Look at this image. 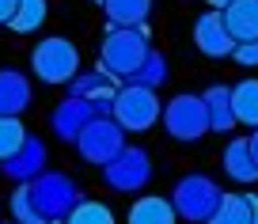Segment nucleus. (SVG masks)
I'll return each mask as SVG.
<instances>
[{"mask_svg": "<svg viewBox=\"0 0 258 224\" xmlns=\"http://www.w3.org/2000/svg\"><path fill=\"white\" fill-rule=\"evenodd\" d=\"M148 53H152V46H148L145 27H106L103 49H99V65L118 84H129L137 76V69L148 61Z\"/></svg>", "mask_w": 258, "mask_h": 224, "instance_id": "1", "label": "nucleus"}, {"mask_svg": "<svg viewBox=\"0 0 258 224\" xmlns=\"http://www.w3.org/2000/svg\"><path fill=\"white\" fill-rule=\"evenodd\" d=\"M31 69L42 84H73L76 72H80V49L61 34L42 38L31 53Z\"/></svg>", "mask_w": 258, "mask_h": 224, "instance_id": "2", "label": "nucleus"}, {"mask_svg": "<svg viewBox=\"0 0 258 224\" xmlns=\"http://www.w3.org/2000/svg\"><path fill=\"white\" fill-rule=\"evenodd\" d=\"M110 114L121 129L129 133H145L160 122V99L152 88H141V84H121L118 95L110 103Z\"/></svg>", "mask_w": 258, "mask_h": 224, "instance_id": "3", "label": "nucleus"}, {"mask_svg": "<svg viewBox=\"0 0 258 224\" xmlns=\"http://www.w3.org/2000/svg\"><path fill=\"white\" fill-rule=\"evenodd\" d=\"M31 198H34V209H38L42 220H64L73 213V205L80 201V186L69 175H61V171H42L31 183Z\"/></svg>", "mask_w": 258, "mask_h": 224, "instance_id": "4", "label": "nucleus"}, {"mask_svg": "<svg viewBox=\"0 0 258 224\" xmlns=\"http://www.w3.org/2000/svg\"><path fill=\"white\" fill-rule=\"evenodd\" d=\"M220 186L213 183V179L205 175H186L178 179L175 194H171V205H175V213L182 216V220H209L213 213H217L220 205Z\"/></svg>", "mask_w": 258, "mask_h": 224, "instance_id": "5", "label": "nucleus"}, {"mask_svg": "<svg viewBox=\"0 0 258 224\" xmlns=\"http://www.w3.org/2000/svg\"><path fill=\"white\" fill-rule=\"evenodd\" d=\"M121 133H125V129H121L114 118H91L88 126H84V133L76 137V148H80V156L88 163L106 167V163L125 148V137Z\"/></svg>", "mask_w": 258, "mask_h": 224, "instance_id": "6", "label": "nucleus"}, {"mask_svg": "<svg viewBox=\"0 0 258 224\" xmlns=\"http://www.w3.org/2000/svg\"><path fill=\"white\" fill-rule=\"evenodd\" d=\"M163 129L175 141H198L209 133V114H205L202 95H175L163 106Z\"/></svg>", "mask_w": 258, "mask_h": 224, "instance_id": "7", "label": "nucleus"}, {"mask_svg": "<svg viewBox=\"0 0 258 224\" xmlns=\"http://www.w3.org/2000/svg\"><path fill=\"white\" fill-rule=\"evenodd\" d=\"M103 179H106V186H114V190H121V194H137L141 186L152 179L148 152L137 148V144H125V148L103 167Z\"/></svg>", "mask_w": 258, "mask_h": 224, "instance_id": "8", "label": "nucleus"}, {"mask_svg": "<svg viewBox=\"0 0 258 224\" xmlns=\"http://www.w3.org/2000/svg\"><path fill=\"white\" fill-rule=\"evenodd\" d=\"M118 88L121 84L114 80L110 72H106L103 65H95L91 72H76V80L69 84V95L88 99L99 114H110V103H114V95H118Z\"/></svg>", "mask_w": 258, "mask_h": 224, "instance_id": "9", "label": "nucleus"}, {"mask_svg": "<svg viewBox=\"0 0 258 224\" xmlns=\"http://www.w3.org/2000/svg\"><path fill=\"white\" fill-rule=\"evenodd\" d=\"M194 42L205 57H232L235 38L224 23V12H202L198 23H194Z\"/></svg>", "mask_w": 258, "mask_h": 224, "instance_id": "10", "label": "nucleus"}, {"mask_svg": "<svg viewBox=\"0 0 258 224\" xmlns=\"http://www.w3.org/2000/svg\"><path fill=\"white\" fill-rule=\"evenodd\" d=\"M91 118H106V114H99L95 106L88 103V99L69 95V99H61V103H57V110H53V118H49V126H53V133L61 137V141H73V144H76V137L84 133V126H88Z\"/></svg>", "mask_w": 258, "mask_h": 224, "instance_id": "11", "label": "nucleus"}, {"mask_svg": "<svg viewBox=\"0 0 258 224\" xmlns=\"http://www.w3.org/2000/svg\"><path fill=\"white\" fill-rule=\"evenodd\" d=\"M0 167H4V175H8L12 183H34V179L46 171V144H42L38 137H27L23 148H19L16 156H8Z\"/></svg>", "mask_w": 258, "mask_h": 224, "instance_id": "12", "label": "nucleus"}, {"mask_svg": "<svg viewBox=\"0 0 258 224\" xmlns=\"http://www.w3.org/2000/svg\"><path fill=\"white\" fill-rule=\"evenodd\" d=\"M31 106V80L19 69H0V114L19 118Z\"/></svg>", "mask_w": 258, "mask_h": 224, "instance_id": "13", "label": "nucleus"}, {"mask_svg": "<svg viewBox=\"0 0 258 224\" xmlns=\"http://www.w3.org/2000/svg\"><path fill=\"white\" fill-rule=\"evenodd\" d=\"M224 171L235 183H258V160L250 152V137H235L224 148Z\"/></svg>", "mask_w": 258, "mask_h": 224, "instance_id": "14", "label": "nucleus"}, {"mask_svg": "<svg viewBox=\"0 0 258 224\" xmlns=\"http://www.w3.org/2000/svg\"><path fill=\"white\" fill-rule=\"evenodd\" d=\"M224 23L235 42H254L258 38V0H232L224 8Z\"/></svg>", "mask_w": 258, "mask_h": 224, "instance_id": "15", "label": "nucleus"}, {"mask_svg": "<svg viewBox=\"0 0 258 224\" xmlns=\"http://www.w3.org/2000/svg\"><path fill=\"white\" fill-rule=\"evenodd\" d=\"M129 224H178V213L160 194H141L129 205Z\"/></svg>", "mask_w": 258, "mask_h": 224, "instance_id": "16", "label": "nucleus"}, {"mask_svg": "<svg viewBox=\"0 0 258 224\" xmlns=\"http://www.w3.org/2000/svg\"><path fill=\"white\" fill-rule=\"evenodd\" d=\"M202 99H205V114H209V129H217V133H228V129L235 126V110H232V88L217 84V88H209Z\"/></svg>", "mask_w": 258, "mask_h": 224, "instance_id": "17", "label": "nucleus"}, {"mask_svg": "<svg viewBox=\"0 0 258 224\" xmlns=\"http://www.w3.org/2000/svg\"><path fill=\"white\" fill-rule=\"evenodd\" d=\"M103 12L110 27H145L152 0H103Z\"/></svg>", "mask_w": 258, "mask_h": 224, "instance_id": "18", "label": "nucleus"}, {"mask_svg": "<svg viewBox=\"0 0 258 224\" xmlns=\"http://www.w3.org/2000/svg\"><path fill=\"white\" fill-rule=\"evenodd\" d=\"M232 110H235V122L258 129V80H243L232 88Z\"/></svg>", "mask_w": 258, "mask_h": 224, "instance_id": "19", "label": "nucleus"}, {"mask_svg": "<svg viewBox=\"0 0 258 224\" xmlns=\"http://www.w3.org/2000/svg\"><path fill=\"white\" fill-rule=\"evenodd\" d=\"M209 224H250V198L247 194H224Z\"/></svg>", "mask_w": 258, "mask_h": 224, "instance_id": "20", "label": "nucleus"}, {"mask_svg": "<svg viewBox=\"0 0 258 224\" xmlns=\"http://www.w3.org/2000/svg\"><path fill=\"white\" fill-rule=\"evenodd\" d=\"M46 23V0H19V8H16V16H12V31L16 34H31V31H38V27Z\"/></svg>", "mask_w": 258, "mask_h": 224, "instance_id": "21", "label": "nucleus"}, {"mask_svg": "<svg viewBox=\"0 0 258 224\" xmlns=\"http://www.w3.org/2000/svg\"><path fill=\"white\" fill-rule=\"evenodd\" d=\"M64 224H114V213L103 205V201L80 198V201L73 205V213L64 216Z\"/></svg>", "mask_w": 258, "mask_h": 224, "instance_id": "22", "label": "nucleus"}, {"mask_svg": "<svg viewBox=\"0 0 258 224\" xmlns=\"http://www.w3.org/2000/svg\"><path fill=\"white\" fill-rule=\"evenodd\" d=\"M8 209H12V220H16V224H46V220L38 216V209H34L31 183H19V186H16V194H12Z\"/></svg>", "mask_w": 258, "mask_h": 224, "instance_id": "23", "label": "nucleus"}, {"mask_svg": "<svg viewBox=\"0 0 258 224\" xmlns=\"http://www.w3.org/2000/svg\"><path fill=\"white\" fill-rule=\"evenodd\" d=\"M27 137H31V133L23 129L19 118H4V114H0V163L8 160V156H16L19 148H23Z\"/></svg>", "mask_w": 258, "mask_h": 224, "instance_id": "24", "label": "nucleus"}, {"mask_svg": "<svg viewBox=\"0 0 258 224\" xmlns=\"http://www.w3.org/2000/svg\"><path fill=\"white\" fill-rule=\"evenodd\" d=\"M163 80H167V61H163L160 53H148V61L137 69V76H133L129 84H141V88H152L156 91Z\"/></svg>", "mask_w": 258, "mask_h": 224, "instance_id": "25", "label": "nucleus"}, {"mask_svg": "<svg viewBox=\"0 0 258 224\" xmlns=\"http://www.w3.org/2000/svg\"><path fill=\"white\" fill-rule=\"evenodd\" d=\"M232 57H235L239 65H250V69H254V65H258V38H254V42H235Z\"/></svg>", "mask_w": 258, "mask_h": 224, "instance_id": "26", "label": "nucleus"}, {"mask_svg": "<svg viewBox=\"0 0 258 224\" xmlns=\"http://www.w3.org/2000/svg\"><path fill=\"white\" fill-rule=\"evenodd\" d=\"M16 8H19V0H0V27H8V23H12Z\"/></svg>", "mask_w": 258, "mask_h": 224, "instance_id": "27", "label": "nucleus"}, {"mask_svg": "<svg viewBox=\"0 0 258 224\" xmlns=\"http://www.w3.org/2000/svg\"><path fill=\"white\" fill-rule=\"evenodd\" d=\"M250 198V224H258V194H247Z\"/></svg>", "mask_w": 258, "mask_h": 224, "instance_id": "28", "label": "nucleus"}, {"mask_svg": "<svg viewBox=\"0 0 258 224\" xmlns=\"http://www.w3.org/2000/svg\"><path fill=\"white\" fill-rule=\"evenodd\" d=\"M250 152H254V160H258V129L250 133Z\"/></svg>", "mask_w": 258, "mask_h": 224, "instance_id": "29", "label": "nucleus"}, {"mask_svg": "<svg viewBox=\"0 0 258 224\" xmlns=\"http://www.w3.org/2000/svg\"><path fill=\"white\" fill-rule=\"evenodd\" d=\"M209 4H213V8H217V12H224L228 4H232V0H209Z\"/></svg>", "mask_w": 258, "mask_h": 224, "instance_id": "30", "label": "nucleus"}, {"mask_svg": "<svg viewBox=\"0 0 258 224\" xmlns=\"http://www.w3.org/2000/svg\"><path fill=\"white\" fill-rule=\"evenodd\" d=\"M46 224H64V220H46Z\"/></svg>", "mask_w": 258, "mask_h": 224, "instance_id": "31", "label": "nucleus"}, {"mask_svg": "<svg viewBox=\"0 0 258 224\" xmlns=\"http://www.w3.org/2000/svg\"><path fill=\"white\" fill-rule=\"evenodd\" d=\"M95 4H103V0H95Z\"/></svg>", "mask_w": 258, "mask_h": 224, "instance_id": "32", "label": "nucleus"}, {"mask_svg": "<svg viewBox=\"0 0 258 224\" xmlns=\"http://www.w3.org/2000/svg\"><path fill=\"white\" fill-rule=\"evenodd\" d=\"M8 224H16V220H8Z\"/></svg>", "mask_w": 258, "mask_h": 224, "instance_id": "33", "label": "nucleus"}]
</instances>
